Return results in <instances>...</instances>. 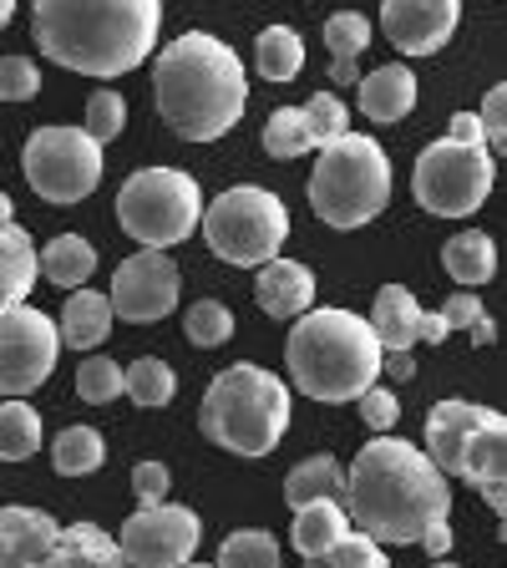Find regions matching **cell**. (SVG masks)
<instances>
[{
	"instance_id": "cell-1",
	"label": "cell",
	"mask_w": 507,
	"mask_h": 568,
	"mask_svg": "<svg viewBox=\"0 0 507 568\" xmlns=\"http://www.w3.org/2000/svg\"><path fill=\"white\" fill-rule=\"evenodd\" d=\"M452 513V487L416 442L381 432L345 467V518L376 544H416Z\"/></svg>"
},
{
	"instance_id": "cell-2",
	"label": "cell",
	"mask_w": 507,
	"mask_h": 568,
	"mask_svg": "<svg viewBox=\"0 0 507 568\" xmlns=\"http://www.w3.org/2000/svg\"><path fill=\"white\" fill-rule=\"evenodd\" d=\"M163 0H36L31 36L57 67L112 82L153 57Z\"/></svg>"
},
{
	"instance_id": "cell-3",
	"label": "cell",
	"mask_w": 507,
	"mask_h": 568,
	"mask_svg": "<svg viewBox=\"0 0 507 568\" xmlns=\"http://www.w3.org/2000/svg\"><path fill=\"white\" fill-rule=\"evenodd\" d=\"M153 102L183 142H219L249 106L244 61L209 31L178 36L153 61Z\"/></svg>"
},
{
	"instance_id": "cell-4",
	"label": "cell",
	"mask_w": 507,
	"mask_h": 568,
	"mask_svg": "<svg viewBox=\"0 0 507 568\" xmlns=\"http://www.w3.org/2000/svg\"><path fill=\"white\" fill-rule=\"evenodd\" d=\"M284 366L295 381L300 396L325 406L355 402L366 386H376L381 376V345L366 315L355 310H305L290 325L284 341Z\"/></svg>"
},
{
	"instance_id": "cell-5",
	"label": "cell",
	"mask_w": 507,
	"mask_h": 568,
	"mask_svg": "<svg viewBox=\"0 0 507 568\" xmlns=\"http://www.w3.org/2000/svg\"><path fill=\"white\" fill-rule=\"evenodd\" d=\"M290 386L274 371L244 361L209 381L199 402V432L234 457H270L290 432Z\"/></svg>"
},
{
	"instance_id": "cell-6",
	"label": "cell",
	"mask_w": 507,
	"mask_h": 568,
	"mask_svg": "<svg viewBox=\"0 0 507 568\" xmlns=\"http://www.w3.org/2000/svg\"><path fill=\"white\" fill-rule=\"evenodd\" d=\"M391 203V158L366 132H341L320 148L310 173V209L331 229H366Z\"/></svg>"
},
{
	"instance_id": "cell-7",
	"label": "cell",
	"mask_w": 507,
	"mask_h": 568,
	"mask_svg": "<svg viewBox=\"0 0 507 568\" xmlns=\"http://www.w3.org/2000/svg\"><path fill=\"white\" fill-rule=\"evenodd\" d=\"M426 457L437 462L442 477H462V483H507V416L493 412V406L462 402V396H447V402L432 406L426 416Z\"/></svg>"
},
{
	"instance_id": "cell-8",
	"label": "cell",
	"mask_w": 507,
	"mask_h": 568,
	"mask_svg": "<svg viewBox=\"0 0 507 568\" xmlns=\"http://www.w3.org/2000/svg\"><path fill=\"white\" fill-rule=\"evenodd\" d=\"M203 244L234 270H260V264L280 260L284 239H290V209L274 199L270 189L239 183V189L219 193L199 219Z\"/></svg>"
},
{
	"instance_id": "cell-9",
	"label": "cell",
	"mask_w": 507,
	"mask_h": 568,
	"mask_svg": "<svg viewBox=\"0 0 507 568\" xmlns=\"http://www.w3.org/2000/svg\"><path fill=\"white\" fill-rule=\"evenodd\" d=\"M203 193L183 168H138L118 189V224L142 248H173L199 229Z\"/></svg>"
},
{
	"instance_id": "cell-10",
	"label": "cell",
	"mask_w": 507,
	"mask_h": 568,
	"mask_svg": "<svg viewBox=\"0 0 507 568\" xmlns=\"http://www.w3.org/2000/svg\"><path fill=\"white\" fill-rule=\"evenodd\" d=\"M497 183V158L487 148H467V142H432L422 158H416L412 173V193L432 219H467L487 203Z\"/></svg>"
},
{
	"instance_id": "cell-11",
	"label": "cell",
	"mask_w": 507,
	"mask_h": 568,
	"mask_svg": "<svg viewBox=\"0 0 507 568\" xmlns=\"http://www.w3.org/2000/svg\"><path fill=\"white\" fill-rule=\"evenodd\" d=\"M26 183H31L36 199L71 209L97 193L102 183V142H92L82 128H36L26 138Z\"/></svg>"
},
{
	"instance_id": "cell-12",
	"label": "cell",
	"mask_w": 507,
	"mask_h": 568,
	"mask_svg": "<svg viewBox=\"0 0 507 568\" xmlns=\"http://www.w3.org/2000/svg\"><path fill=\"white\" fill-rule=\"evenodd\" d=\"M203 544V523L183 503H153L122 523V564L132 568H183Z\"/></svg>"
},
{
	"instance_id": "cell-13",
	"label": "cell",
	"mask_w": 507,
	"mask_h": 568,
	"mask_svg": "<svg viewBox=\"0 0 507 568\" xmlns=\"http://www.w3.org/2000/svg\"><path fill=\"white\" fill-rule=\"evenodd\" d=\"M61 355V335L51 315L31 305H16L0 315V396H31L47 386Z\"/></svg>"
},
{
	"instance_id": "cell-14",
	"label": "cell",
	"mask_w": 507,
	"mask_h": 568,
	"mask_svg": "<svg viewBox=\"0 0 507 568\" xmlns=\"http://www.w3.org/2000/svg\"><path fill=\"white\" fill-rule=\"evenodd\" d=\"M178 264L168 260V248H138L132 260L118 264L112 274V315L132 320V325H153L168 320L178 305Z\"/></svg>"
},
{
	"instance_id": "cell-15",
	"label": "cell",
	"mask_w": 507,
	"mask_h": 568,
	"mask_svg": "<svg viewBox=\"0 0 507 568\" xmlns=\"http://www.w3.org/2000/svg\"><path fill=\"white\" fill-rule=\"evenodd\" d=\"M462 0H381V31L402 57H437L457 36Z\"/></svg>"
},
{
	"instance_id": "cell-16",
	"label": "cell",
	"mask_w": 507,
	"mask_h": 568,
	"mask_svg": "<svg viewBox=\"0 0 507 568\" xmlns=\"http://www.w3.org/2000/svg\"><path fill=\"white\" fill-rule=\"evenodd\" d=\"M61 523L41 508H0V568H41Z\"/></svg>"
},
{
	"instance_id": "cell-17",
	"label": "cell",
	"mask_w": 507,
	"mask_h": 568,
	"mask_svg": "<svg viewBox=\"0 0 507 568\" xmlns=\"http://www.w3.org/2000/svg\"><path fill=\"white\" fill-rule=\"evenodd\" d=\"M254 300H260V310L270 320H300L315 305V274L295 260H270V264H260Z\"/></svg>"
},
{
	"instance_id": "cell-18",
	"label": "cell",
	"mask_w": 507,
	"mask_h": 568,
	"mask_svg": "<svg viewBox=\"0 0 507 568\" xmlns=\"http://www.w3.org/2000/svg\"><path fill=\"white\" fill-rule=\"evenodd\" d=\"M112 300L97 295V290H71L67 305H61V320H57V335L61 345H71V351L92 355L97 345L112 335Z\"/></svg>"
},
{
	"instance_id": "cell-19",
	"label": "cell",
	"mask_w": 507,
	"mask_h": 568,
	"mask_svg": "<svg viewBox=\"0 0 507 568\" xmlns=\"http://www.w3.org/2000/svg\"><path fill=\"white\" fill-rule=\"evenodd\" d=\"M355 92H361V112H366L371 122H402L416 106V77L402 61H391V67L366 71V77L355 82Z\"/></svg>"
},
{
	"instance_id": "cell-20",
	"label": "cell",
	"mask_w": 507,
	"mask_h": 568,
	"mask_svg": "<svg viewBox=\"0 0 507 568\" xmlns=\"http://www.w3.org/2000/svg\"><path fill=\"white\" fill-rule=\"evenodd\" d=\"M41 568H128V564H122L118 538H107L97 523H71V528L57 532V544H51Z\"/></svg>"
},
{
	"instance_id": "cell-21",
	"label": "cell",
	"mask_w": 507,
	"mask_h": 568,
	"mask_svg": "<svg viewBox=\"0 0 507 568\" xmlns=\"http://www.w3.org/2000/svg\"><path fill=\"white\" fill-rule=\"evenodd\" d=\"M416 320H422V305H416L412 290H406V284H381L376 310H371V331H376L381 351H412Z\"/></svg>"
},
{
	"instance_id": "cell-22",
	"label": "cell",
	"mask_w": 507,
	"mask_h": 568,
	"mask_svg": "<svg viewBox=\"0 0 507 568\" xmlns=\"http://www.w3.org/2000/svg\"><path fill=\"white\" fill-rule=\"evenodd\" d=\"M345 532H351L345 503H335V497H320V503H305V508H295V528H290V538H295V554L300 558H325L345 538Z\"/></svg>"
},
{
	"instance_id": "cell-23",
	"label": "cell",
	"mask_w": 507,
	"mask_h": 568,
	"mask_svg": "<svg viewBox=\"0 0 507 568\" xmlns=\"http://www.w3.org/2000/svg\"><path fill=\"white\" fill-rule=\"evenodd\" d=\"M36 244L21 224L0 229V315L16 305H26V295L36 290Z\"/></svg>"
},
{
	"instance_id": "cell-24",
	"label": "cell",
	"mask_w": 507,
	"mask_h": 568,
	"mask_svg": "<svg viewBox=\"0 0 507 568\" xmlns=\"http://www.w3.org/2000/svg\"><path fill=\"white\" fill-rule=\"evenodd\" d=\"M36 270L47 274L51 284H61V290H82L97 270V248H92V239H82V234H57L36 254Z\"/></svg>"
},
{
	"instance_id": "cell-25",
	"label": "cell",
	"mask_w": 507,
	"mask_h": 568,
	"mask_svg": "<svg viewBox=\"0 0 507 568\" xmlns=\"http://www.w3.org/2000/svg\"><path fill=\"white\" fill-rule=\"evenodd\" d=\"M442 270H447L457 284H467V290L493 284L497 244L483 234V229H467V234H457V239H447V244H442Z\"/></svg>"
},
{
	"instance_id": "cell-26",
	"label": "cell",
	"mask_w": 507,
	"mask_h": 568,
	"mask_svg": "<svg viewBox=\"0 0 507 568\" xmlns=\"http://www.w3.org/2000/svg\"><path fill=\"white\" fill-rule=\"evenodd\" d=\"M320 497L345 503V467L335 457H305L295 473L284 477V503H290V513L305 508V503H320Z\"/></svg>"
},
{
	"instance_id": "cell-27",
	"label": "cell",
	"mask_w": 507,
	"mask_h": 568,
	"mask_svg": "<svg viewBox=\"0 0 507 568\" xmlns=\"http://www.w3.org/2000/svg\"><path fill=\"white\" fill-rule=\"evenodd\" d=\"M254 67H260L264 82H295L300 67H305V41L290 26H264L260 47H254Z\"/></svg>"
},
{
	"instance_id": "cell-28",
	"label": "cell",
	"mask_w": 507,
	"mask_h": 568,
	"mask_svg": "<svg viewBox=\"0 0 507 568\" xmlns=\"http://www.w3.org/2000/svg\"><path fill=\"white\" fill-rule=\"evenodd\" d=\"M122 396H132V406H148V412L168 406L178 396L173 366H168V361H158V355H142V361H132V366L122 371Z\"/></svg>"
},
{
	"instance_id": "cell-29",
	"label": "cell",
	"mask_w": 507,
	"mask_h": 568,
	"mask_svg": "<svg viewBox=\"0 0 507 568\" xmlns=\"http://www.w3.org/2000/svg\"><path fill=\"white\" fill-rule=\"evenodd\" d=\"M51 462H57L61 477H92L107 462L102 432H92V426H67V432H57V442H51Z\"/></svg>"
},
{
	"instance_id": "cell-30",
	"label": "cell",
	"mask_w": 507,
	"mask_h": 568,
	"mask_svg": "<svg viewBox=\"0 0 507 568\" xmlns=\"http://www.w3.org/2000/svg\"><path fill=\"white\" fill-rule=\"evenodd\" d=\"M41 447V416L36 406H26L21 396H6L0 406V462H26Z\"/></svg>"
},
{
	"instance_id": "cell-31",
	"label": "cell",
	"mask_w": 507,
	"mask_h": 568,
	"mask_svg": "<svg viewBox=\"0 0 507 568\" xmlns=\"http://www.w3.org/2000/svg\"><path fill=\"white\" fill-rule=\"evenodd\" d=\"M310 148H315V138H310V122L300 106L270 112V122H264V153L270 158H305Z\"/></svg>"
},
{
	"instance_id": "cell-32",
	"label": "cell",
	"mask_w": 507,
	"mask_h": 568,
	"mask_svg": "<svg viewBox=\"0 0 507 568\" xmlns=\"http://www.w3.org/2000/svg\"><path fill=\"white\" fill-rule=\"evenodd\" d=\"M219 568H280V544L264 528L229 532L219 548Z\"/></svg>"
},
{
	"instance_id": "cell-33",
	"label": "cell",
	"mask_w": 507,
	"mask_h": 568,
	"mask_svg": "<svg viewBox=\"0 0 507 568\" xmlns=\"http://www.w3.org/2000/svg\"><path fill=\"white\" fill-rule=\"evenodd\" d=\"M183 335H189L199 351L229 345L234 341V315H229V305H219V300H199V305H189V315H183Z\"/></svg>"
},
{
	"instance_id": "cell-34",
	"label": "cell",
	"mask_w": 507,
	"mask_h": 568,
	"mask_svg": "<svg viewBox=\"0 0 507 568\" xmlns=\"http://www.w3.org/2000/svg\"><path fill=\"white\" fill-rule=\"evenodd\" d=\"M77 396L87 406H107L122 396V366L118 361H107V355H87L82 366H77Z\"/></svg>"
},
{
	"instance_id": "cell-35",
	"label": "cell",
	"mask_w": 507,
	"mask_h": 568,
	"mask_svg": "<svg viewBox=\"0 0 507 568\" xmlns=\"http://www.w3.org/2000/svg\"><path fill=\"white\" fill-rule=\"evenodd\" d=\"M325 47H331V61H355L371 47V21L361 11H335L325 21Z\"/></svg>"
},
{
	"instance_id": "cell-36",
	"label": "cell",
	"mask_w": 507,
	"mask_h": 568,
	"mask_svg": "<svg viewBox=\"0 0 507 568\" xmlns=\"http://www.w3.org/2000/svg\"><path fill=\"white\" fill-rule=\"evenodd\" d=\"M122 122H128V102H122V92H112V87H102V92L87 97V138L92 142H112L122 132Z\"/></svg>"
},
{
	"instance_id": "cell-37",
	"label": "cell",
	"mask_w": 507,
	"mask_h": 568,
	"mask_svg": "<svg viewBox=\"0 0 507 568\" xmlns=\"http://www.w3.org/2000/svg\"><path fill=\"white\" fill-rule=\"evenodd\" d=\"M305 122H310V138H315V148H325V142H335L341 132H351L345 122H351V112H345V102L335 92H315L305 106Z\"/></svg>"
},
{
	"instance_id": "cell-38",
	"label": "cell",
	"mask_w": 507,
	"mask_h": 568,
	"mask_svg": "<svg viewBox=\"0 0 507 568\" xmlns=\"http://www.w3.org/2000/svg\"><path fill=\"white\" fill-rule=\"evenodd\" d=\"M41 92V67L31 57H0V102H31Z\"/></svg>"
},
{
	"instance_id": "cell-39",
	"label": "cell",
	"mask_w": 507,
	"mask_h": 568,
	"mask_svg": "<svg viewBox=\"0 0 507 568\" xmlns=\"http://www.w3.org/2000/svg\"><path fill=\"white\" fill-rule=\"evenodd\" d=\"M325 558H331V568H391V558L381 554L376 538H366V532H355V528Z\"/></svg>"
},
{
	"instance_id": "cell-40",
	"label": "cell",
	"mask_w": 507,
	"mask_h": 568,
	"mask_svg": "<svg viewBox=\"0 0 507 568\" xmlns=\"http://www.w3.org/2000/svg\"><path fill=\"white\" fill-rule=\"evenodd\" d=\"M477 122H483V148H487L493 158H503V148H507V87H503V82L487 87Z\"/></svg>"
},
{
	"instance_id": "cell-41",
	"label": "cell",
	"mask_w": 507,
	"mask_h": 568,
	"mask_svg": "<svg viewBox=\"0 0 507 568\" xmlns=\"http://www.w3.org/2000/svg\"><path fill=\"white\" fill-rule=\"evenodd\" d=\"M355 402H361V422H366L371 432H391V426L402 422V402H396L386 386H366Z\"/></svg>"
},
{
	"instance_id": "cell-42",
	"label": "cell",
	"mask_w": 507,
	"mask_h": 568,
	"mask_svg": "<svg viewBox=\"0 0 507 568\" xmlns=\"http://www.w3.org/2000/svg\"><path fill=\"white\" fill-rule=\"evenodd\" d=\"M168 487H173V477H168L163 462H138V467H132V493H138L142 508L168 503Z\"/></svg>"
},
{
	"instance_id": "cell-43",
	"label": "cell",
	"mask_w": 507,
	"mask_h": 568,
	"mask_svg": "<svg viewBox=\"0 0 507 568\" xmlns=\"http://www.w3.org/2000/svg\"><path fill=\"white\" fill-rule=\"evenodd\" d=\"M437 315L447 320V331H473L487 310H483V300H477L473 290H462V295H447V305H442Z\"/></svg>"
},
{
	"instance_id": "cell-44",
	"label": "cell",
	"mask_w": 507,
	"mask_h": 568,
	"mask_svg": "<svg viewBox=\"0 0 507 568\" xmlns=\"http://www.w3.org/2000/svg\"><path fill=\"white\" fill-rule=\"evenodd\" d=\"M452 142H467V148H483V122H477V112H457L447 128Z\"/></svg>"
},
{
	"instance_id": "cell-45",
	"label": "cell",
	"mask_w": 507,
	"mask_h": 568,
	"mask_svg": "<svg viewBox=\"0 0 507 568\" xmlns=\"http://www.w3.org/2000/svg\"><path fill=\"white\" fill-rule=\"evenodd\" d=\"M416 544H422L432 558H447V548H452V523L442 518V523H432V528H422V538H416Z\"/></svg>"
},
{
	"instance_id": "cell-46",
	"label": "cell",
	"mask_w": 507,
	"mask_h": 568,
	"mask_svg": "<svg viewBox=\"0 0 507 568\" xmlns=\"http://www.w3.org/2000/svg\"><path fill=\"white\" fill-rule=\"evenodd\" d=\"M447 320L437 315V310H422V320H416V341H426V345H442L447 341Z\"/></svg>"
},
{
	"instance_id": "cell-47",
	"label": "cell",
	"mask_w": 507,
	"mask_h": 568,
	"mask_svg": "<svg viewBox=\"0 0 507 568\" xmlns=\"http://www.w3.org/2000/svg\"><path fill=\"white\" fill-rule=\"evenodd\" d=\"M381 371H386V376H396V381H412L416 376L412 351H381Z\"/></svg>"
},
{
	"instance_id": "cell-48",
	"label": "cell",
	"mask_w": 507,
	"mask_h": 568,
	"mask_svg": "<svg viewBox=\"0 0 507 568\" xmlns=\"http://www.w3.org/2000/svg\"><path fill=\"white\" fill-rule=\"evenodd\" d=\"M503 487H507V483H483V487H477V493H483V503L497 513V518L507 513V493H503Z\"/></svg>"
},
{
	"instance_id": "cell-49",
	"label": "cell",
	"mask_w": 507,
	"mask_h": 568,
	"mask_svg": "<svg viewBox=\"0 0 507 568\" xmlns=\"http://www.w3.org/2000/svg\"><path fill=\"white\" fill-rule=\"evenodd\" d=\"M331 82H335V87L361 82V67H355V61H331Z\"/></svg>"
},
{
	"instance_id": "cell-50",
	"label": "cell",
	"mask_w": 507,
	"mask_h": 568,
	"mask_svg": "<svg viewBox=\"0 0 507 568\" xmlns=\"http://www.w3.org/2000/svg\"><path fill=\"white\" fill-rule=\"evenodd\" d=\"M467 335H473V345H493V341H497V325H493V315H483V320H477V325H473V331H467Z\"/></svg>"
},
{
	"instance_id": "cell-51",
	"label": "cell",
	"mask_w": 507,
	"mask_h": 568,
	"mask_svg": "<svg viewBox=\"0 0 507 568\" xmlns=\"http://www.w3.org/2000/svg\"><path fill=\"white\" fill-rule=\"evenodd\" d=\"M16 224V203H11V193H0V229H11Z\"/></svg>"
},
{
	"instance_id": "cell-52",
	"label": "cell",
	"mask_w": 507,
	"mask_h": 568,
	"mask_svg": "<svg viewBox=\"0 0 507 568\" xmlns=\"http://www.w3.org/2000/svg\"><path fill=\"white\" fill-rule=\"evenodd\" d=\"M11 16H16V0H0V31L11 26Z\"/></svg>"
},
{
	"instance_id": "cell-53",
	"label": "cell",
	"mask_w": 507,
	"mask_h": 568,
	"mask_svg": "<svg viewBox=\"0 0 507 568\" xmlns=\"http://www.w3.org/2000/svg\"><path fill=\"white\" fill-rule=\"evenodd\" d=\"M305 564L310 568H331V558H305Z\"/></svg>"
},
{
	"instance_id": "cell-54",
	"label": "cell",
	"mask_w": 507,
	"mask_h": 568,
	"mask_svg": "<svg viewBox=\"0 0 507 568\" xmlns=\"http://www.w3.org/2000/svg\"><path fill=\"white\" fill-rule=\"evenodd\" d=\"M432 568H457V564H452V558H437V564H432Z\"/></svg>"
},
{
	"instance_id": "cell-55",
	"label": "cell",
	"mask_w": 507,
	"mask_h": 568,
	"mask_svg": "<svg viewBox=\"0 0 507 568\" xmlns=\"http://www.w3.org/2000/svg\"><path fill=\"white\" fill-rule=\"evenodd\" d=\"M183 568H213V564H183Z\"/></svg>"
}]
</instances>
